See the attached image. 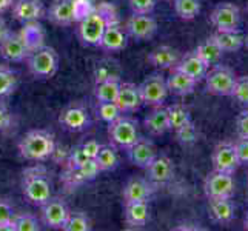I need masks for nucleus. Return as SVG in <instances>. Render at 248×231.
<instances>
[{
	"label": "nucleus",
	"mask_w": 248,
	"mask_h": 231,
	"mask_svg": "<svg viewBox=\"0 0 248 231\" xmlns=\"http://www.w3.org/2000/svg\"><path fill=\"white\" fill-rule=\"evenodd\" d=\"M19 154L30 162H44L56 151L54 136L46 130H31L20 139Z\"/></svg>",
	"instance_id": "nucleus-1"
},
{
	"label": "nucleus",
	"mask_w": 248,
	"mask_h": 231,
	"mask_svg": "<svg viewBox=\"0 0 248 231\" xmlns=\"http://www.w3.org/2000/svg\"><path fill=\"white\" fill-rule=\"evenodd\" d=\"M22 193L25 199L36 207H42L53 198L46 171L42 167H32L25 171L22 177Z\"/></svg>",
	"instance_id": "nucleus-2"
},
{
	"label": "nucleus",
	"mask_w": 248,
	"mask_h": 231,
	"mask_svg": "<svg viewBox=\"0 0 248 231\" xmlns=\"http://www.w3.org/2000/svg\"><path fill=\"white\" fill-rule=\"evenodd\" d=\"M27 63L30 73L36 79H49L59 70V54L54 48L42 45L31 51Z\"/></svg>",
	"instance_id": "nucleus-3"
},
{
	"label": "nucleus",
	"mask_w": 248,
	"mask_h": 231,
	"mask_svg": "<svg viewBox=\"0 0 248 231\" xmlns=\"http://www.w3.org/2000/svg\"><path fill=\"white\" fill-rule=\"evenodd\" d=\"M108 23L111 22H108L105 13L100 8H94L93 11H90L87 15L80 19L78 28L80 42L88 46H99L100 39L104 36V31Z\"/></svg>",
	"instance_id": "nucleus-4"
},
{
	"label": "nucleus",
	"mask_w": 248,
	"mask_h": 231,
	"mask_svg": "<svg viewBox=\"0 0 248 231\" xmlns=\"http://www.w3.org/2000/svg\"><path fill=\"white\" fill-rule=\"evenodd\" d=\"M236 73L227 65H213L211 70H208L205 76V85H207V91L213 96L227 97L232 94V90L236 82Z\"/></svg>",
	"instance_id": "nucleus-5"
},
{
	"label": "nucleus",
	"mask_w": 248,
	"mask_h": 231,
	"mask_svg": "<svg viewBox=\"0 0 248 231\" xmlns=\"http://www.w3.org/2000/svg\"><path fill=\"white\" fill-rule=\"evenodd\" d=\"M203 193L207 196V199L233 198L236 193L234 174L213 169L203 181Z\"/></svg>",
	"instance_id": "nucleus-6"
},
{
	"label": "nucleus",
	"mask_w": 248,
	"mask_h": 231,
	"mask_svg": "<svg viewBox=\"0 0 248 231\" xmlns=\"http://www.w3.org/2000/svg\"><path fill=\"white\" fill-rule=\"evenodd\" d=\"M210 22L217 32L241 31L242 15L239 6L232 2H222L215 6L210 14Z\"/></svg>",
	"instance_id": "nucleus-7"
},
{
	"label": "nucleus",
	"mask_w": 248,
	"mask_h": 231,
	"mask_svg": "<svg viewBox=\"0 0 248 231\" xmlns=\"http://www.w3.org/2000/svg\"><path fill=\"white\" fill-rule=\"evenodd\" d=\"M108 134L114 145L124 150H128L131 145L139 139L138 122L131 117L121 116L117 121L108 123Z\"/></svg>",
	"instance_id": "nucleus-8"
},
{
	"label": "nucleus",
	"mask_w": 248,
	"mask_h": 231,
	"mask_svg": "<svg viewBox=\"0 0 248 231\" xmlns=\"http://www.w3.org/2000/svg\"><path fill=\"white\" fill-rule=\"evenodd\" d=\"M139 90L142 94L143 105L159 107L165 105V102L170 96V91L167 87V79L162 74H150L140 85Z\"/></svg>",
	"instance_id": "nucleus-9"
},
{
	"label": "nucleus",
	"mask_w": 248,
	"mask_h": 231,
	"mask_svg": "<svg viewBox=\"0 0 248 231\" xmlns=\"http://www.w3.org/2000/svg\"><path fill=\"white\" fill-rule=\"evenodd\" d=\"M211 164H213V169L234 174L239 169V167H241V160H239L234 142L230 140L219 142L211 153Z\"/></svg>",
	"instance_id": "nucleus-10"
},
{
	"label": "nucleus",
	"mask_w": 248,
	"mask_h": 231,
	"mask_svg": "<svg viewBox=\"0 0 248 231\" xmlns=\"http://www.w3.org/2000/svg\"><path fill=\"white\" fill-rule=\"evenodd\" d=\"M125 32L139 42L150 40L157 32V20L151 14L133 13L125 23Z\"/></svg>",
	"instance_id": "nucleus-11"
},
{
	"label": "nucleus",
	"mask_w": 248,
	"mask_h": 231,
	"mask_svg": "<svg viewBox=\"0 0 248 231\" xmlns=\"http://www.w3.org/2000/svg\"><path fill=\"white\" fill-rule=\"evenodd\" d=\"M31 53V48L28 46L27 40L23 39L22 32H10L6 39L0 44V56L6 62H25Z\"/></svg>",
	"instance_id": "nucleus-12"
},
{
	"label": "nucleus",
	"mask_w": 248,
	"mask_h": 231,
	"mask_svg": "<svg viewBox=\"0 0 248 231\" xmlns=\"http://www.w3.org/2000/svg\"><path fill=\"white\" fill-rule=\"evenodd\" d=\"M59 123H61L65 130L78 133L87 130L91 123V119L87 108L80 104H71L62 109L59 114Z\"/></svg>",
	"instance_id": "nucleus-13"
},
{
	"label": "nucleus",
	"mask_w": 248,
	"mask_h": 231,
	"mask_svg": "<svg viewBox=\"0 0 248 231\" xmlns=\"http://www.w3.org/2000/svg\"><path fill=\"white\" fill-rule=\"evenodd\" d=\"M42 220L44 224L53 230H62L63 224L68 217V210L66 203L61 198H51L42 205Z\"/></svg>",
	"instance_id": "nucleus-14"
},
{
	"label": "nucleus",
	"mask_w": 248,
	"mask_h": 231,
	"mask_svg": "<svg viewBox=\"0 0 248 231\" xmlns=\"http://www.w3.org/2000/svg\"><path fill=\"white\" fill-rule=\"evenodd\" d=\"M126 153H128V159H130L133 165L147 169V167L156 159L157 148L150 139L139 138L130 148L126 150Z\"/></svg>",
	"instance_id": "nucleus-15"
},
{
	"label": "nucleus",
	"mask_w": 248,
	"mask_h": 231,
	"mask_svg": "<svg viewBox=\"0 0 248 231\" xmlns=\"http://www.w3.org/2000/svg\"><path fill=\"white\" fill-rule=\"evenodd\" d=\"M116 105L122 113H134V111H138L143 105L139 85L131 82H121L116 97Z\"/></svg>",
	"instance_id": "nucleus-16"
},
{
	"label": "nucleus",
	"mask_w": 248,
	"mask_h": 231,
	"mask_svg": "<svg viewBox=\"0 0 248 231\" xmlns=\"http://www.w3.org/2000/svg\"><path fill=\"white\" fill-rule=\"evenodd\" d=\"M13 17L22 23H32L45 15V6L42 0H14Z\"/></svg>",
	"instance_id": "nucleus-17"
},
{
	"label": "nucleus",
	"mask_w": 248,
	"mask_h": 231,
	"mask_svg": "<svg viewBox=\"0 0 248 231\" xmlns=\"http://www.w3.org/2000/svg\"><path fill=\"white\" fill-rule=\"evenodd\" d=\"M153 193H155V185H153L151 181L143 177H133L125 184L122 196L125 203H128V202L150 200Z\"/></svg>",
	"instance_id": "nucleus-18"
},
{
	"label": "nucleus",
	"mask_w": 248,
	"mask_h": 231,
	"mask_svg": "<svg viewBox=\"0 0 248 231\" xmlns=\"http://www.w3.org/2000/svg\"><path fill=\"white\" fill-rule=\"evenodd\" d=\"M100 173L102 171L97 165V162L94 159H88L85 164H82L78 168L66 169V173L63 176V182L66 184V186H78L85 182L94 181Z\"/></svg>",
	"instance_id": "nucleus-19"
},
{
	"label": "nucleus",
	"mask_w": 248,
	"mask_h": 231,
	"mask_svg": "<svg viewBox=\"0 0 248 231\" xmlns=\"http://www.w3.org/2000/svg\"><path fill=\"white\" fill-rule=\"evenodd\" d=\"M208 208L211 219L219 225H228L234 220L236 205L233 202V198L208 199Z\"/></svg>",
	"instance_id": "nucleus-20"
},
{
	"label": "nucleus",
	"mask_w": 248,
	"mask_h": 231,
	"mask_svg": "<svg viewBox=\"0 0 248 231\" xmlns=\"http://www.w3.org/2000/svg\"><path fill=\"white\" fill-rule=\"evenodd\" d=\"M174 68L188 74L191 79H194L199 83L201 80L205 79V76H207V73L210 70V65L205 63L202 59L196 54V51H191V53H186L184 57L179 59V62Z\"/></svg>",
	"instance_id": "nucleus-21"
},
{
	"label": "nucleus",
	"mask_w": 248,
	"mask_h": 231,
	"mask_svg": "<svg viewBox=\"0 0 248 231\" xmlns=\"http://www.w3.org/2000/svg\"><path fill=\"white\" fill-rule=\"evenodd\" d=\"M128 44V34L122 30L117 23H108L104 31V36L100 39L99 46L108 53H119L126 48Z\"/></svg>",
	"instance_id": "nucleus-22"
},
{
	"label": "nucleus",
	"mask_w": 248,
	"mask_h": 231,
	"mask_svg": "<svg viewBox=\"0 0 248 231\" xmlns=\"http://www.w3.org/2000/svg\"><path fill=\"white\" fill-rule=\"evenodd\" d=\"M46 17L49 22L59 27H70L76 22L73 0H54L46 13Z\"/></svg>",
	"instance_id": "nucleus-23"
},
{
	"label": "nucleus",
	"mask_w": 248,
	"mask_h": 231,
	"mask_svg": "<svg viewBox=\"0 0 248 231\" xmlns=\"http://www.w3.org/2000/svg\"><path fill=\"white\" fill-rule=\"evenodd\" d=\"M167 87L171 94L179 97H185L194 92L196 87H198V82L191 79L188 74L182 73L181 70H177V68H173L170 76L167 77Z\"/></svg>",
	"instance_id": "nucleus-24"
},
{
	"label": "nucleus",
	"mask_w": 248,
	"mask_h": 231,
	"mask_svg": "<svg viewBox=\"0 0 248 231\" xmlns=\"http://www.w3.org/2000/svg\"><path fill=\"white\" fill-rule=\"evenodd\" d=\"M148 181L153 184H167L174 177L173 160L167 156H156V159L147 167Z\"/></svg>",
	"instance_id": "nucleus-25"
},
{
	"label": "nucleus",
	"mask_w": 248,
	"mask_h": 231,
	"mask_svg": "<svg viewBox=\"0 0 248 231\" xmlns=\"http://www.w3.org/2000/svg\"><path fill=\"white\" fill-rule=\"evenodd\" d=\"M179 59H181L179 51L170 45H160L148 54V62L159 70H173Z\"/></svg>",
	"instance_id": "nucleus-26"
},
{
	"label": "nucleus",
	"mask_w": 248,
	"mask_h": 231,
	"mask_svg": "<svg viewBox=\"0 0 248 231\" xmlns=\"http://www.w3.org/2000/svg\"><path fill=\"white\" fill-rule=\"evenodd\" d=\"M150 220L148 200L125 203V222L131 228H143Z\"/></svg>",
	"instance_id": "nucleus-27"
},
{
	"label": "nucleus",
	"mask_w": 248,
	"mask_h": 231,
	"mask_svg": "<svg viewBox=\"0 0 248 231\" xmlns=\"http://www.w3.org/2000/svg\"><path fill=\"white\" fill-rule=\"evenodd\" d=\"M145 128L153 134V136H162L167 131H170V123H168V113L165 105L153 107L151 113L145 117Z\"/></svg>",
	"instance_id": "nucleus-28"
},
{
	"label": "nucleus",
	"mask_w": 248,
	"mask_h": 231,
	"mask_svg": "<svg viewBox=\"0 0 248 231\" xmlns=\"http://www.w3.org/2000/svg\"><path fill=\"white\" fill-rule=\"evenodd\" d=\"M194 51H196V54H198L202 59V61L205 63H208L210 66L219 63L222 54H224V51L220 49L217 40L215 37V34H211L210 37L202 40L201 44L198 45V48H196Z\"/></svg>",
	"instance_id": "nucleus-29"
},
{
	"label": "nucleus",
	"mask_w": 248,
	"mask_h": 231,
	"mask_svg": "<svg viewBox=\"0 0 248 231\" xmlns=\"http://www.w3.org/2000/svg\"><path fill=\"white\" fill-rule=\"evenodd\" d=\"M215 37L224 53H237L244 48V34L241 31H216Z\"/></svg>",
	"instance_id": "nucleus-30"
},
{
	"label": "nucleus",
	"mask_w": 248,
	"mask_h": 231,
	"mask_svg": "<svg viewBox=\"0 0 248 231\" xmlns=\"http://www.w3.org/2000/svg\"><path fill=\"white\" fill-rule=\"evenodd\" d=\"M174 13L182 20H193L196 19L202 10L201 0H173Z\"/></svg>",
	"instance_id": "nucleus-31"
},
{
	"label": "nucleus",
	"mask_w": 248,
	"mask_h": 231,
	"mask_svg": "<svg viewBox=\"0 0 248 231\" xmlns=\"http://www.w3.org/2000/svg\"><path fill=\"white\" fill-rule=\"evenodd\" d=\"M19 77L13 68L0 65V97H6L17 90Z\"/></svg>",
	"instance_id": "nucleus-32"
},
{
	"label": "nucleus",
	"mask_w": 248,
	"mask_h": 231,
	"mask_svg": "<svg viewBox=\"0 0 248 231\" xmlns=\"http://www.w3.org/2000/svg\"><path fill=\"white\" fill-rule=\"evenodd\" d=\"M119 87H121V79H109L96 83V87H94L96 99L99 102H116Z\"/></svg>",
	"instance_id": "nucleus-33"
},
{
	"label": "nucleus",
	"mask_w": 248,
	"mask_h": 231,
	"mask_svg": "<svg viewBox=\"0 0 248 231\" xmlns=\"http://www.w3.org/2000/svg\"><path fill=\"white\" fill-rule=\"evenodd\" d=\"M168 113V123H170V131L177 130L179 126H182L188 121H191L190 111L184 104H173L167 107Z\"/></svg>",
	"instance_id": "nucleus-34"
},
{
	"label": "nucleus",
	"mask_w": 248,
	"mask_h": 231,
	"mask_svg": "<svg viewBox=\"0 0 248 231\" xmlns=\"http://www.w3.org/2000/svg\"><path fill=\"white\" fill-rule=\"evenodd\" d=\"M93 228L91 219L82 211H70L63 224V231H90Z\"/></svg>",
	"instance_id": "nucleus-35"
},
{
	"label": "nucleus",
	"mask_w": 248,
	"mask_h": 231,
	"mask_svg": "<svg viewBox=\"0 0 248 231\" xmlns=\"http://www.w3.org/2000/svg\"><path fill=\"white\" fill-rule=\"evenodd\" d=\"M94 160L97 162L100 171H114L119 165L117 153L113 147H109V145H102V148Z\"/></svg>",
	"instance_id": "nucleus-36"
},
{
	"label": "nucleus",
	"mask_w": 248,
	"mask_h": 231,
	"mask_svg": "<svg viewBox=\"0 0 248 231\" xmlns=\"http://www.w3.org/2000/svg\"><path fill=\"white\" fill-rule=\"evenodd\" d=\"M230 97H232L234 102H237L241 107L248 108V74L236 77L234 87L232 90Z\"/></svg>",
	"instance_id": "nucleus-37"
},
{
	"label": "nucleus",
	"mask_w": 248,
	"mask_h": 231,
	"mask_svg": "<svg viewBox=\"0 0 248 231\" xmlns=\"http://www.w3.org/2000/svg\"><path fill=\"white\" fill-rule=\"evenodd\" d=\"M176 134V140L181 145H193L198 140V130H196V125L193 121H188L182 126H179L177 130H174Z\"/></svg>",
	"instance_id": "nucleus-38"
},
{
	"label": "nucleus",
	"mask_w": 248,
	"mask_h": 231,
	"mask_svg": "<svg viewBox=\"0 0 248 231\" xmlns=\"http://www.w3.org/2000/svg\"><path fill=\"white\" fill-rule=\"evenodd\" d=\"M40 224L36 216L28 215H16L13 219V231H39Z\"/></svg>",
	"instance_id": "nucleus-39"
},
{
	"label": "nucleus",
	"mask_w": 248,
	"mask_h": 231,
	"mask_svg": "<svg viewBox=\"0 0 248 231\" xmlns=\"http://www.w3.org/2000/svg\"><path fill=\"white\" fill-rule=\"evenodd\" d=\"M97 113H99V117L102 119V121L107 122V123L117 121V119L124 114L122 111L119 109V107L116 105V102H99Z\"/></svg>",
	"instance_id": "nucleus-40"
},
{
	"label": "nucleus",
	"mask_w": 248,
	"mask_h": 231,
	"mask_svg": "<svg viewBox=\"0 0 248 231\" xmlns=\"http://www.w3.org/2000/svg\"><path fill=\"white\" fill-rule=\"evenodd\" d=\"M16 213L6 200H0V231H13V219Z\"/></svg>",
	"instance_id": "nucleus-41"
},
{
	"label": "nucleus",
	"mask_w": 248,
	"mask_h": 231,
	"mask_svg": "<svg viewBox=\"0 0 248 231\" xmlns=\"http://www.w3.org/2000/svg\"><path fill=\"white\" fill-rule=\"evenodd\" d=\"M114 65H111L107 63H97L96 66V70H94V82L96 83H100V82H105V80H109V79H119V73L116 71L114 73Z\"/></svg>",
	"instance_id": "nucleus-42"
},
{
	"label": "nucleus",
	"mask_w": 248,
	"mask_h": 231,
	"mask_svg": "<svg viewBox=\"0 0 248 231\" xmlns=\"http://www.w3.org/2000/svg\"><path fill=\"white\" fill-rule=\"evenodd\" d=\"M90 157L85 154V151L82 150V147H74L71 150V153L68 154V160H66V168L68 169H73V168H78L80 167L82 164H85Z\"/></svg>",
	"instance_id": "nucleus-43"
},
{
	"label": "nucleus",
	"mask_w": 248,
	"mask_h": 231,
	"mask_svg": "<svg viewBox=\"0 0 248 231\" xmlns=\"http://www.w3.org/2000/svg\"><path fill=\"white\" fill-rule=\"evenodd\" d=\"M128 3L136 14H151L155 11L157 0H128Z\"/></svg>",
	"instance_id": "nucleus-44"
},
{
	"label": "nucleus",
	"mask_w": 248,
	"mask_h": 231,
	"mask_svg": "<svg viewBox=\"0 0 248 231\" xmlns=\"http://www.w3.org/2000/svg\"><path fill=\"white\" fill-rule=\"evenodd\" d=\"M236 133L237 138H248V108L241 111L236 117Z\"/></svg>",
	"instance_id": "nucleus-45"
},
{
	"label": "nucleus",
	"mask_w": 248,
	"mask_h": 231,
	"mask_svg": "<svg viewBox=\"0 0 248 231\" xmlns=\"http://www.w3.org/2000/svg\"><path fill=\"white\" fill-rule=\"evenodd\" d=\"M234 147L241 165H248V138H237V140H234Z\"/></svg>",
	"instance_id": "nucleus-46"
},
{
	"label": "nucleus",
	"mask_w": 248,
	"mask_h": 231,
	"mask_svg": "<svg viewBox=\"0 0 248 231\" xmlns=\"http://www.w3.org/2000/svg\"><path fill=\"white\" fill-rule=\"evenodd\" d=\"M11 123H13V116H11L10 108L0 102V133L10 130Z\"/></svg>",
	"instance_id": "nucleus-47"
},
{
	"label": "nucleus",
	"mask_w": 248,
	"mask_h": 231,
	"mask_svg": "<svg viewBox=\"0 0 248 231\" xmlns=\"http://www.w3.org/2000/svg\"><path fill=\"white\" fill-rule=\"evenodd\" d=\"M82 150L85 151V154L90 157V159H96V156H97V153L100 151V148H102V143H99L96 139H90V140H87V142H83L82 145Z\"/></svg>",
	"instance_id": "nucleus-48"
},
{
	"label": "nucleus",
	"mask_w": 248,
	"mask_h": 231,
	"mask_svg": "<svg viewBox=\"0 0 248 231\" xmlns=\"http://www.w3.org/2000/svg\"><path fill=\"white\" fill-rule=\"evenodd\" d=\"M10 32H11V30L8 28V23L5 22L3 17H0V44H2V42L6 39V36Z\"/></svg>",
	"instance_id": "nucleus-49"
},
{
	"label": "nucleus",
	"mask_w": 248,
	"mask_h": 231,
	"mask_svg": "<svg viewBox=\"0 0 248 231\" xmlns=\"http://www.w3.org/2000/svg\"><path fill=\"white\" fill-rule=\"evenodd\" d=\"M13 3H14V0H0V14L5 13L6 10H10Z\"/></svg>",
	"instance_id": "nucleus-50"
},
{
	"label": "nucleus",
	"mask_w": 248,
	"mask_h": 231,
	"mask_svg": "<svg viewBox=\"0 0 248 231\" xmlns=\"http://www.w3.org/2000/svg\"><path fill=\"white\" fill-rule=\"evenodd\" d=\"M244 228L248 230V211L245 213V217H244Z\"/></svg>",
	"instance_id": "nucleus-51"
},
{
	"label": "nucleus",
	"mask_w": 248,
	"mask_h": 231,
	"mask_svg": "<svg viewBox=\"0 0 248 231\" xmlns=\"http://www.w3.org/2000/svg\"><path fill=\"white\" fill-rule=\"evenodd\" d=\"M244 48H247V49H248V32L244 36Z\"/></svg>",
	"instance_id": "nucleus-52"
}]
</instances>
